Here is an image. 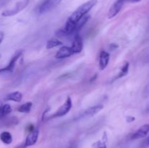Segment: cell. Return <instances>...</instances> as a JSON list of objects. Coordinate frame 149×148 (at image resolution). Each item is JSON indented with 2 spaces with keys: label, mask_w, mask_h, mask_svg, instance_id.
<instances>
[{
  "label": "cell",
  "mask_w": 149,
  "mask_h": 148,
  "mask_svg": "<svg viewBox=\"0 0 149 148\" xmlns=\"http://www.w3.org/2000/svg\"><path fill=\"white\" fill-rule=\"evenodd\" d=\"M70 148H72V147H70Z\"/></svg>",
  "instance_id": "cell-29"
},
{
  "label": "cell",
  "mask_w": 149,
  "mask_h": 148,
  "mask_svg": "<svg viewBox=\"0 0 149 148\" xmlns=\"http://www.w3.org/2000/svg\"><path fill=\"white\" fill-rule=\"evenodd\" d=\"M71 49H72L73 52L74 54L80 53L82 50L83 48V42L82 39H81V36L77 33L74 36V41H73L72 45H71Z\"/></svg>",
  "instance_id": "cell-10"
},
{
  "label": "cell",
  "mask_w": 149,
  "mask_h": 148,
  "mask_svg": "<svg viewBox=\"0 0 149 148\" xmlns=\"http://www.w3.org/2000/svg\"><path fill=\"white\" fill-rule=\"evenodd\" d=\"M32 104H32L31 102H28L24 103V104H21V105L17 108V111L22 113H30L31 110Z\"/></svg>",
  "instance_id": "cell-19"
},
{
  "label": "cell",
  "mask_w": 149,
  "mask_h": 148,
  "mask_svg": "<svg viewBox=\"0 0 149 148\" xmlns=\"http://www.w3.org/2000/svg\"><path fill=\"white\" fill-rule=\"evenodd\" d=\"M22 55H23V50L22 49H19V50L16 51L14 55H13V57H11V59H10L8 65L6 67H4V68H2L0 69V74L13 72L15 68V66L16 62L18 60L19 58L21 57Z\"/></svg>",
  "instance_id": "cell-4"
},
{
  "label": "cell",
  "mask_w": 149,
  "mask_h": 148,
  "mask_svg": "<svg viewBox=\"0 0 149 148\" xmlns=\"http://www.w3.org/2000/svg\"><path fill=\"white\" fill-rule=\"evenodd\" d=\"M26 147H27L26 146V145H25L24 142H23V143L20 144V145H17V146L15 147V148H26Z\"/></svg>",
  "instance_id": "cell-24"
},
{
  "label": "cell",
  "mask_w": 149,
  "mask_h": 148,
  "mask_svg": "<svg viewBox=\"0 0 149 148\" xmlns=\"http://www.w3.org/2000/svg\"><path fill=\"white\" fill-rule=\"evenodd\" d=\"M110 59V55L106 51H102L99 56V68L101 71L104 70L107 67Z\"/></svg>",
  "instance_id": "cell-12"
},
{
  "label": "cell",
  "mask_w": 149,
  "mask_h": 148,
  "mask_svg": "<svg viewBox=\"0 0 149 148\" xmlns=\"http://www.w3.org/2000/svg\"><path fill=\"white\" fill-rule=\"evenodd\" d=\"M0 58H1V55H0Z\"/></svg>",
  "instance_id": "cell-28"
},
{
  "label": "cell",
  "mask_w": 149,
  "mask_h": 148,
  "mask_svg": "<svg viewBox=\"0 0 149 148\" xmlns=\"http://www.w3.org/2000/svg\"><path fill=\"white\" fill-rule=\"evenodd\" d=\"M29 1H30V0H21L20 1H18V2L15 5L14 7H13L12 9H10V10H4V11L1 13V15H2L3 17H11V16H13L17 14V13H19L20 11H22L23 9H25L27 7V5L29 3Z\"/></svg>",
  "instance_id": "cell-2"
},
{
  "label": "cell",
  "mask_w": 149,
  "mask_h": 148,
  "mask_svg": "<svg viewBox=\"0 0 149 148\" xmlns=\"http://www.w3.org/2000/svg\"><path fill=\"white\" fill-rule=\"evenodd\" d=\"M149 146V136L143 142V147H147Z\"/></svg>",
  "instance_id": "cell-22"
},
{
  "label": "cell",
  "mask_w": 149,
  "mask_h": 148,
  "mask_svg": "<svg viewBox=\"0 0 149 148\" xmlns=\"http://www.w3.org/2000/svg\"><path fill=\"white\" fill-rule=\"evenodd\" d=\"M0 140L5 145H10L13 142V136L8 131H3L0 133Z\"/></svg>",
  "instance_id": "cell-15"
},
{
  "label": "cell",
  "mask_w": 149,
  "mask_h": 148,
  "mask_svg": "<svg viewBox=\"0 0 149 148\" xmlns=\"http://www.w3.org/2000/svg\"><path fill=\"white\" fill-rule=\"evenodd\" d=\"M135 118L133 117V116H128V117L127 118V122H128V123H131V122L135 121Z\"/></svg>",
  "instance_id": "cell-23"
},
{
  "label": "cell",
  "mask_w": 149,
  "mask_h": 148,
  "mask_svg": "<svg viewBox=\"0 0 149 148\" xmlns=\"http://www.w3.org/2000/svg\"><path fill=\"white\" fill-rule=\"evenodd\" d=\"M12 112V107L9 104H0V119H2Z\"/></svg>",
  "instance_id": "cell-16"
},
{
  "label": "cell",
  "mask_w": 149,
  "mask_h": 148,
  "mask_svg": "<svg viewBox=\"0 0 149 148\" xmlns=\"http://www.w3.org/2000/svg\"><path fill=\"white\" fill-rule=\"evenodd\" d=\"M147 110H148V111H149V105H148V107H147Z\"/></svg>",
  "instance_id": "cell-27"
},
{
  "label": "cell",
  "mask_w": 149,
  "mask_h": 148,
  "mask_svg": "<svg viewBox=\"0 0 149 148\" xmlns=\"http://www.w3.org/2000/svg\"><path fill=\"white\" fill-rule=\"evenodd\" d=\"M90 18V16L89 15H86L84 17H81L77 23H76V27H75V33L76 34L78 33V32L82 28L83 26L87 23V22L88 21L89 19Z\"/></svg>",
  "instance_id": "cell-14"
},
{
  "label": "cell",
  "mask_w": 149,
  "mask_h": 148,
  "mask_svg": "<svg viewBox=\"0 0 149 148\" xmlns=\"http://www.w3.org/2000/svg\"><path fill=\"white\" fill-rule=\"evenodd\" d=\"M4 34L3 32H0V44H1V43L2 42L3 39H4Z\"/></svg>",
  "instance_id": "cell-25"
},
{
  "label": "cell",
  "mask_w": 149,
  "mask_h": 148,
  "mask_svg": "<svg viewBox=\"0 0 149 148\" xmlns=\"http://www.w3.org/2000/svg\"><path fill=\"white\" fill-rule=\"evenodd\" d=\"M62 0H45L39 7V12L44 14L50 11L58 5Z\"/></svg>",
  "instance_id": "cell-6"
},
{
  "label": "cell",
  "mask_w": 149,
  "mask_h": 148,
  "mask_svg": "<svg viewBox=\"0 0 149 148\" xmlns=\"http://www.w3.org/2000/svg\"><path fill=\"white\" fill-rule=\"evenodd\" d=\"M97 148H106V146H103V147H97Z\"/></svg>",
  "instance_id": "cell-26"
},
{
  "label": "cell",
  "mask_w": 149,
  "mask_h": 148,
  "mask_svg": "<svg viewBox=\"0 0 149 148\" xmlns=\"http://www.w3.org/2000/svg\"><path fill=\"white\" fill-rule=\"evenodd\" d=\"M71 107H72V101H71V97H68L63 104H62L58 108V110L55 113H53L49 118H59L65 115L71 110Z\"/></svg>",
  "instance_id": "cell-3"
},
{
  "label": "cell",
  "mask_w": 149,
  "mask_h": 148,
  "mask_svg": "<svg viewBox=\"0 0 149 148\" xmlns=\"http://www.w3.org/2000/svg\"><path fill=\"white\" fill-rule=\"evenodd\" d=\"M39 132L38 129H34L31 132H29V134L26 136V140L24 141L25 145L27 147L32 146V145H34L36 143L38 140V137H39Z\"/></svg>",
  "instance_id": "cell-8"
},
{
  "label": "cell",
  "mask_w": 149,
  "mask_h": 148,
  "mask_svg": "<svg viewBox=\"0 0 149 148\" xmlns=\"http://www.w3.org/2000/svg\"><path fill=\"white\" fill-rule=\"evenodd\" d=\"M143 96L145 98H147V97H149V84L144 89L143 92Z\"/></svg>",
  "instance_id": "cell-20"
},
{
  "label": "cell",
  "mask_w": 149,
  "mask_h": 148,
  "mask_svg": "<svg viewBox=\"0 0 149 148\" xmlns=\"http://www.w3.org/2000/svg\"><path fill=\"white\" fill-rule=\"evenodd\" d=\"M103 108V106L102 104H97V105L89 107V108H87V110H85L80 114L78 118H90L92 117V116H94L95 115L101 111Z\"/></svg>",
  "instance_id": "cell-7"
},
{
  "label": "cell",
  "mask_w": 149,
  "mask_h": 148,
  "mask_svg": "<svg viewBox=\"0 0 149 148\" xmlns=\"http://www.w3.org/2000/svg\"><path fill=\"white\" fill-rule=\"evenodd\" d=\"M118 47H119V46H118L117 44H111L109 45V49H110L111 51L114 50V49H116V48Z\"/></svg>",
  "instance_id": "cell-21"
},
{
  "label": "cell",
  "mask_w": 149,
  "mask_h": 148,
  "mask_svg": "<svg viewBox=\"0 0 149 148\" xmlns=\"http://www.w3.org/2000/svg\"><path fill=\"white\" fill-rule=\"evenodd\" d=\"M126 3H131V0H116L109 9L108 12V18H113L117 15Z\"/></svg>",
  "instance_id": "cell-5"
},
{
  "label": "cell",
  "mask_w": 149,
  "mask_h": 148,
  "mask_svg": "<svg viewBox=\"0 0 149 148\" xmlns=\"http://www.w3.org/2000/svg\"><path fill=\"white\" fill-rule=\"evenodd\" d=\"M74 54V53L73 52L71 47H68V46H63L60 48V49L58 51L56 55H55V58H57V59H63V58L71 57Z\"/></svg>",
  "instance_id": "cell-9"
},
{
  "label": "cell",
  "mask_w": 149,
  "mask_h": 148,
  "mask_svg": "<svg viewBox=\"0 0 149 148\" xmlns=\"http://www.w3.org/2000/svg\"><path fill=\"white\" fill-rule=\"evenodd\" d=\"M129 67H130L129 62H125V63L124 64V65L122 67V68H121L120 72L119 73L117 76L114 78V80L118 79V78H122V77L125 76L126 75H127L128 72H129Z\"/></svg>",
  "instance_id": "cell-18"
},
{
  "label": "cell",
  "mask_w": 149,
  "mask_h": 148,
  "mask_svg": "<svg viewBox=\"0 0 149 148\" xmlns=\"http://www.w3.org/2000/svg\"><path fill=\"white\" fill-rule=\"evenodd\" d=\"M97 0H90V1L84 3L71 14V15L68 17L67 20L76 24L81 17L87 15V13L97 4Z\"/></svg>",
  "instance_id": "cell-1"
},
{
  "label": "cell",
  "mask_w": 149,
  "mask_h": 148,
  "mask_svg": "<svg viewBox=\"0 0 149 148\" xmlns=\"http://www.w3.org/2000/svg\"><path fill=\"white\" fill-rule=\"evenodd\" d=\"M61 45H63V42L61 41L59 39H49L47 42L46 44V48L47 49H52V48L57 47V46H59Z\"/></svg>",
  "instance_id": "cell-17"
},
{
  "label": "cell",
  "mask_w": 149,
  "mask_h": 148,
  "mask_svg": "<svg viewBox=\"0 0 149 148\" xmlns=\"http://www.w3.org/2000/svg\"><path fill=\"white\" fill-rule=\"evenodd\" d=\"M22 98H23V94H22V93H20V91H15V92H12L10 94H9L6 97L5 100H8V101L20 102L22 100Z\"/></svg>",
  "instance_id": "cell-13"
},
{
  "label": "cell",
  "mask_w": 149,
  "mask_h": 148,
  "mask_svg": "<svg viewBox=\"0 0 149 148\" xmlns=\"http://www.w3.org/2000/svg\"><path fill=\"white\" fill-rule=\"evenodd\" d=\"M149 132V124H145L141 126L140 129H138L132 135L131 139L135 140V139H139L141 138H144L147 136Z\"/></svg>",
  "instance_id": "cell-11"
}]
</instances>
